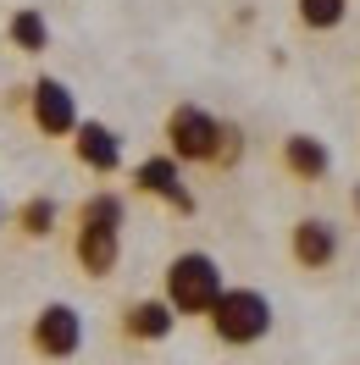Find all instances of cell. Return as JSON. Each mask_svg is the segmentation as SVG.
<instances>
[{
	"instance_id": "6da1fadb",
	"label": "cell",
	"mask_w": 360,
	"mask_h": 365,
	"mask_svg": "<svg viewBox=\"0 0 360 365\" xmlns=\"http://www.w3.org/2000/svg\"><path fill=\"white\" fill-rule=\"evenodd\" d=\"M166 155L178 166H216V172H227L244 155V133L233 122H222V116H211L205 106L183 100V106L166 111Z\"/></svg>"
},
{
	"instance_id": "7a4b0ae2",
	"label": "cell",
	"mask_w": 360,
	"mask_h": 365,
	"mask_svg": "<svg viewBox=\"0 0 360 365\" xmlns=\"http://www.w3.org/2000/svg\"><path fill=\"white\" fill-rule=\"evenodd\" d=\"M122 222H128V205L116 188H94L84 205L72 210V260L84 277H111L116 260H122Z\"/></svg>"
},
{
	"instance_id": "3957f363",
	"label": "cell",
	"mask_w": 360,
	"mask_h": 365,
	"mask_svg": "<svg viewBox=\"0 0 360 365\" xmlns=\"http://www.w3.org/2000/svg\"><path fill=\"white\" fill-rule=\"evenodd\" d=\"M222 288H227V277H222V266H216V255H205V250H183V255H172L166 260V272H161V299L178 310V321L183 316H211V304L222 299Z\"/></svg>"
},
{
	"instance_id": "277c9868",
	"label": "cell",
	"mask_w": 360,
	"mask_h": 365,
	"mask_svg": "<svg viewBox=\"0 0 360 365\" xmlns=\"http://www.w3.org/2000/svg\"><path fill=\"white\" fill-rule=\"evenodd\" d=\"M211 332L227 343V349H249L271 332V299L261 288H222V299L211 304Z\"/></svg>"
},
{
	"instance_id": "5b68a950",
	"label": "cell",
	"mask_w": 360,
	"mask_h": 365,
	"mask_svg": "<svg viewBox=\"0 0 360 365\" xmlns=\"http://www.w3.org/2000/svg\"><path fill=\"white\" fill-rule=\"evenodd\" d=\"M28 349L39 360H72L84 349V316H78V304H67V299L39 304L34 321H28Z\"/></svg>"
},
{
	"instance_id": "8992f818",
	"label": "cell",
	"mask_w": 360,
	"mask_h": 365,
	"mask_svg": "<svg viewBox=\"0 0 360 365\" xmlns=\"http://www.w3.org/2000/svg\"><path fill=\"white\" fill-rule=\"evenodd\" d=\"M28 116L45 138H72L78 133V94L61 83V78H34L28 83Z\"/></svg>"
},
{
	"instance_id": "52a82bcc",
	"label": "cell",
	"mask_w": 360,
	"mask_h": 365,
	"mask_svg": "<svg viewBox=\"0 0 360 365\" xmlns=\"http://www.w3.org/2000/svg\"><path fill=\"white\" fill-rule=\"evenodd\" d=\"M134 188H139V194H150V200H161V205H172L178 216H194V194H189L183 166L172 155H144L134 166Z\"/></svg>"
},
{
	"instance_id": "ba28073f",
	"label": "cell",
	"mask_w": 360,
	"mask_h": 365,
	"mask_svg": "<svg viewBox=\"0 0 360 365\" xmlns=\"http://www.w3.org/2000/svg\"><path fill=\"white\" fill-rule=\"evenodd\" d=\"M289 255L299 272H327L338 260V227L321 222V216H299L289 227Z\"/></svg>"
},
{
	"instance_id": "9c48e42d",
	"label": "cell",
	"mask_w": 360,
	"mask_h": 365,
	"mask_svg": "<svg viewBox=\"0 0 360 365\" xmlns=\"http://www.w3.org/2000/svg\"><path fill=\"white\" fill-rule=\"evenodd\" d=\"M72 155L78 166H89L100 178H111L116 166H122V133L106 128V122H78V133H72Z\"/></svg>"
},
{
	"instance_id": "30bf717a",
	"label": "cell",
	"mask_w": 360,
	"mask_h": 365,
	"mask_svg": "<svg viewBox=\"0 0 360 365\" xmlns=\"http://www.w3.org/2000/svg\"><path fill=\"white\" fill-rule=\"evenodd\" d=\"M172 327H178V310H172L161 294L156 299H134V304L122 310V338L128 343H166Z\"/></svg>"
},
{
	"instance_id": "8fae6325",
	"label": "cell",
	"mask_w": 360,
	"mask_h": 365,
	"mask_svg": "<svg viewBox=\"0 0 360 365\" xmlns=\"http://www.w3.org/2000/svg\"><path fill=\"white\" fill-rule=\"evenodd\" d=\"M277 160H283V172H289L294 182H321L333 172V155H327V144L316 133H289L283 150H277Z\"/></svg>"
},
{
	"instance_id": "7c38bea8",
	"label": "cell",
	"mask_w": 360,
	"mask_h": 365,
	"mask_svg": "<svg viewBox=\"0 0 360 365\" xmlns=\"http://www.w3.org/2000/svg\"><path fill=\"white\" fill-rule=\"evenodd\" d=\"M56 222H61V205H56L50 194H28L23 205L11 210V227L23 232V238H34V244H39V238H50V232H56Z\"/></svg>"
},
{
	"instance_id": "4fadbf2b",
	"label": "cell",
	"mask_w": 360,
	"mask_h": 365,
	"mask_svg": "<svg viewBox=\"0 0 360 365\" xmlns=\"http://www.w3.org/2000/svg\"><path fill=\"white\" fill-rule=\"evenodd\" d=\"M6 34H11V45L23 50V56H45L50 50V23H45L39 6H17L11 23H6Z\"/></svg>"
},
{
	"instance_id": "5bb4252c",
	"label": "cell",
	"mask_w": 360,
	"mask_h": 365,
	"mask_svg": "<svg viewBox=\"0 0 360 365\" xmlns=\"http://www.w3.org/2000/svg\"><path fill=\"white\" fill-rule=\"evenodd\" d=\"M294 11H299V23L316 28V34H327L349 17V0H294Z\"/></svg>"
},
{
	"instance_id": "9a60e30c",
	"label": "cell",
	"mask_w": 360,
	"mask_h": 365,
	"mask_svg": "<svg viewBox=\"0 0 360 365\" xmlns=\"http://www.w3.org/2000/svg\"><path fill=\"white\" fill-rule=\"evenodd\" d=\"M0 232H6V205H0Z\"/></svg>"
},
{
	"instance_id": "2e32d148",
	"label": "cell",
	"mask_w": 360,
	"mask_h": 365,
	"mask_svg": "<svg viewBox=\"0 0 360 365\" xmlns=\"http://www.w3.org/2000/svg\"><path fill=\"white\" fill-rule=\"evenodd\" d=\"M355 210H360V188H355Z\"/></svg>"
}]
</instances>
